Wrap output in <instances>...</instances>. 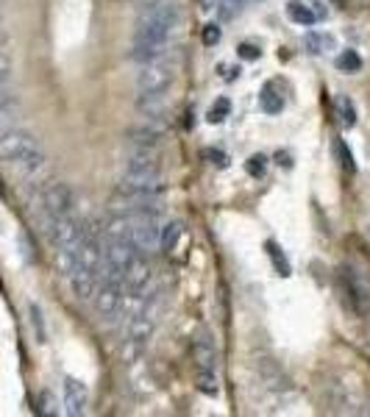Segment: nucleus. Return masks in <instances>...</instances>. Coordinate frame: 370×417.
<instances>
[{"label":"nucleus","instance_id":"nucleus-1","mask_svg":"<svg viewBox=\"0 0 370 417\" xmlns=\"http://www.w3.org/2000/svg\"><path fill=\"white\" fill-rule=\"evenodd\" d=\"M0 162L23 173H37L45 167V150L34 134L23 128H8L6 134H0Z\"/></svg>","mask_w":370,"mask_h":417},{"label":"nucleus","instance_id":"nucleus-2","mask_svg":"<svg viewBox=\"0 0 370 417\" xmlns=\"http://www.w3.org/2000/svg\"><path fill=\"white\" fill-rule=\"evenodd\" d=\"M181 28V8L176 3H153L142 8L134 31V42H170Z\"/></svg>","mask_w":370,"mask_h":417},{"label":"nucleus","instance_id":"nucleus-3","mask_svg":"<svg viewBox=\"0 0 370 417\" xmlns=\"http://www.w3.org/2000/svg\"><path fill=\"white\" fill-rule=\"evenodd\" d=\"M337 281H340V292H342V298H345V306L357 315V318H362V320H368L370 318V278L365 276V270H359L357 265H340V270H337Z\"/></svg>","mask_w":370,"mask_h":417},{"label":"nucleus","instance_id":"nucleus-4","mask_svg":"<svg viewBox=\"0 0 370 417\" xmlns=\"http://www.w3.org/2000/svg\"><path fill=\"white\" fill-rule=\"evenodd\" d=\"M173 81H176V64L167 59H159V61L142 64L137 75V90L139 92H162V90H170Z\"/></svg>","mask_w":370,"mask_h":417},{"label":"nucleus","instance_id":"nucleus-5","mask_svg":"<svg viewBox=\"0 0 370 417\" xmlns=\"http://www.w3.org/2000/svg\"><path fill=\"white\" fill-rule=\"evenodd\" d=\"M40 203H42V214L45 217H67L76 209V192L67 184L56 181V184H47L40 192Z\"/></svg>","mask_w":370,"mask_h":417},{"label":"nucleus","instance_id":"nucleus-6","mask_svg":"<svg viewBox=\"0 0 370 417\" xmlns=\"http://www.w3.org/2000/svg\"><path fill=\"white\" fill-rule=\"evenodd\" d=\"M61 412L70 417H81L87 412V406H90V389H87V384L84 381H78V378H73V375H67L64 378V387H61Z\"/></svg>","mask_w":370,"mask_h":417},{"label":"nucleus","instance_id":"nucleus-7","mask_svg":"<svg viewBox=\"0 0 370 417\" xmlns=\"http://www.w3.org/2000/svg\"><path fill=\"white\" fill-rule=\"evenodd\" d=\"M131 217V242L139 253H150L159 248V226L156 217H145V214H129Z\"/></svg>","mask_w":370,"mask_h":417},{"label":"nucleus","instance_id":"nucleus-8","mask_svg":"<svg viewBox=\"0 0 370 417\" xmlns=\"http://www.w3.org/2000/svg\"><path fill=\"white\" fill-rule=\"evenodd\" d=\"M126 176H162V164L156 147H137L126 156Z\"/></svg>","mask_w":370,"mask_h":417},{"label":"nucleus","instance_id":"nucleus-9","mask_svg":"<svg viewBox=\"0 0 370 417\" xmlns=\"http://www.w3.org/2000/svg\"><path fill=\"white\" fill-rule=\"evenodd\" d=\"M167 137V126L165 120H145L139 126H131L126 128V139L137 147H159L162 139Z\"/></svg>","mask_w":370,"mask_h":417},{"label":"nucleus","instance_id":"nucleus-10","mask_svg":"<svg viewBox=\"0 0 370 417\" xmlns=\"http://www.w3.org/2000/svg\"><path fill=\"white\" fill-rule=\"evenodd\" d=\"M150 278H153V270H150V262L145 259V253H137L129 262V267L123 270V284H126V292L129 295H142L148 289Z\"/></svg>","mask_w":370,"mask_h":417},{"label":"nucleus","instance_id":"nucleus-11","mask_svg":"<svg viewBox=\"0 0 370 417\" xmlns=\"http://www.w3.org/2000/svg\"><path fill=\"white\" fill-rule=\"evenodd\" d=\"M170 95L167 90L162 92H139L137 97V111L145 120H165V114L170 111Z\"/></svg>","mask_w":370,"mask_h":417},{"label":"nucleus","instance_id":"nucleus-12","mask_svg":"<svg viewBox=\"0 0 370 417\" xmlns=\"http://www.w3.org/2000/svg\"><path fill=\"white\" fill-rule=\"evenodd\" d=\"M326 14H328V11H326L321 3H301V0H290V3H287V17H290L295 25H304V28H309V25L326 20Z\"/></svg>","mask_w":370,"mask_h":417},{"label":"nucleus","instance_id":"nucleus-13","mask_svg":"<svg viewBox=\"0 0 370 417\" xmlns=\"http://www.w3.org/2000/svg\"><path fill=\"white\" fill-rule=\"evenodd\" d=\"M192 362L198 370H217V348L209 334L195 337L192 342Z\"/></svg>","mask_w":370,"mask_h":417},{"label":"nucleus","instance_id":"nucleus-14","mask_svg":"<svg viewBox=\"0 0 370 417\" xmlns=\"http://www.w3.org/2000/svg\"><path fill=\"white\" fill-rule=\"evenodd\" d=\"M67 281H70L73 295H76L78 301L90 303V301L95 298V289H97L100 273H90V270H84V267H76V270H73V276L67 278Z\"/></svg>","mask_w":370,"mask_h":417},{"label":"nucleus","instance_id":"nucleus-15","mask_svg":"<svg viewBox=\"0 0 370 417\" xmlns=\"http://www.w3.org/2000/svg\"><path fill=\"white\" fill-rule=\"evenodd\" d=\"M153 328H156V323H153V318H150L148 312L134 315V318L129 320V339H126V342L145 348V345L150 342V337H153Z\"/></svg>","mask_w":370,"mask_h":417},{"label":"nucleus","instance_id":"nucleus-16","mask_svg":"<svg viewBox=\"0 0 370 417\" xmlns=\"http://www.w3.org/2000/svg\"><path fill=\"white\" fill-rule=\"evenodd\" d=\"M129 56H131V61L150 64V61H159V59L170 56V42H134V50Z\"/></svg>","mask_w":370,"mask_h":417},{"label":"nucleus","instance_id":"nucleus-17","mask_svg":"<svg viewBox=\"0 0 370 417\" xmlns=\"http://www.w3.org/2000/svg\"><path fill=\"white\" fill-rule=\"evenodd\" d=\"M181 236H184V226H181L179 220H170V223H167V226H162V231H159V248L170 256V253L179 248Z\"/></svg>","mask_w":370,"mask_h":417},{"label":"nucleus","instance_id":"nucleus-18","mask_svg":"<svg viewBox=\"0 0 370 417\" xmlns=\"http://www.w3.org/2000/svg\"><path fill=\"white\" fill-rule=\"evenodd\" d=\"M304 45H306V50H309L312 56H323V53L337 47V40H334L331 34H326V31H309V34L304 37Z\"/></svg>","mask_w":370,"mask_h":417},{"label":"nucleus","instance_id":"nucleus-19","mask_svg":"<svg viewBox=\"0 0 370 417\" xmlns=\"http://www.w3.org/2000/svg\"><path fill=\"white\" fill-rule=\"evenodd\" d=\"M259 109L265 114H270V117L284 111V97H281V92H276L273 84H265L262 87V92H259Z\"/></svg>","mask_w":370,"mask_h":417},{"label":"nucleus","instance_id":"nucleus-20","mask_svg":"<svg viewBox=\"0 0 370 417\" xmlns=\"http://www.w3.org/2000/svg\"><path fill=\"white\" fill-rule=\"evenodd\" d=\"M334 111H337V120H340L342 128H354L357 126V106H354V100L348 95H337Z\"/></svg>","mask_w":370,"mask_h":417},{"label":"nucleus","instance_id":"nucleus-21","mask_svg":"<svg viewBox=\"0 0 370 417\" xmlns=\"http://www.w3.org/2000/svg\"><path fill=\"white\" fill-rule=\"evenodd\" d=\"M334 64H337L340 73H359V70H362V56H359L357 50H342V53L334 59Z\"/></svg>","mask_w":370,"mask_h":417},{"label":"nucleus","instance_id":"nucleus-22","mask_svg":"<svg viewBox=\"0 0 370 417\" xmlns=\"http://www.w3.org/2000/svg\"><path fill=\"white\" fill-rule=\"evenodd\" d=\"M198 389L203 395L215 398L220 392V387H217V370H198Z\"/></svg>","mask_w":370,"mask_h":417},{"label":"nucleus","instance_id":"nucleus-23","mask_svg":"<svg viewBox=\"0 0 370 417\" xmlns=\"http://www.w3.org/2000/svg\"><path fill=\"white\" fill-rule=\"evenodd\" d=\"M229 114H232V100H229V97H217V100L212 103V109H209L206 120H209L212 126H217V123H223Z\"/></svg>","mask_w":370,"mask_h":417},{"label":"nucleus","instance_id":"nucleus-24","mask_svg":"<svg viewBox=\"0 0 370 417\" xmlns=\"http://www.w3.org/2000/svg\"><path fill=\"white\" fill-rule=\"evenodd\" d=\"M268 156L265 153H253L248 162H245V170H248V176L251 179H265V173H268Z\"/></svg>","mask_w":370,"mask_h":417},{"label":"nucleus","instance_id":"nucleus-25","mask_svg":"<svg viewBox=\"0 0 370 417\" xmlns=\"http://www.w3.org/2000/svg\"><path fill=\"white\" fill-rule=\"evenodd\" d=\"M37 412H40V415H45V417L59 415V401H56V395H53V392H47V389L40 392V398H37Z\"/></svg>","mask_w":370,"mask_h":417},{"label":"nucleus","instance_id":"nucleus-26","mask_svg":"<svg viewBox=\"0 0 370 417\" xmlns=\"http://www.w3.org/2000/svg\"><path fill=\"white\" fill-rule=\"evenodd\" d=\"M28 315H31V325H34V334H37V339L40 342H45V320H42V309L37 306V303H31L28 306Z\"/></svg>","mask_w":370,"mask_h":417},{"label":"nucleus","instance_id":"nucleus-27","mask_svg":"<svg viewBox=\"0 0 370 417\" xmlns=\"http://www.w3.org/2000/svg\"><path fill=\"white\" fill-rule=\"evenodd\" d=\"M268 253H270V259H273V265H276L278 276H290V262L284 259V253L278 250L276 242H268Z\"/></svg>","mask_w":370,"mask_h":417},{"label":"nucleus","instance_id":"nucleus-28","mask_svg":"<svg viewBox=\"0 0 370 417\" xmlns=\"http://www.w3.org/2000/svg\"><path fill=\"white\" fill-rule=\"evenodd\" d=\"M203 159H209V164H212V167H217V170H226V167H229V156H226L223 150L206 147V150H203Z\"/></svg>","mask_w":370,"mask_h":417},{"label":"nucleus","instance_id":"nucleus-29","mask_svg":"<svg viewBox=\"0 0 370 417\" xmlns=\"http://www.w3.org/2000/svg\"><path fill=\"white\" fill-rule=\"evenodd\" d=\"M220 37H223V31H220V25H215V23H209L206 28H203V45L206 47H215L220 42Z\"/></svg>","mask_w":370,"mask_h":417},{"label":"nucleus","instance_id":"nucleus-30","mask_svg":"<svg viewBox=\"0 0 370 417\" xmlns=\"http://www.w3.org/2000/svg\"><path fill=\"white\" fill-rule=\"evenodd\" d=\"M337 153H340V159H342V170H348V173H357V164H354V156H351V150L345 147V142H342V139L337 142Z\"/></svg>","mask_w":370,"mask_h":417},{"label":"nucleus","instance_id":"nucleus-31","mask_svg":"<svg viewBox=\"0 0 370 417\" xmlns=\"http://www.w3.org/2000/svg\"><path fill=\"white\" fill-rule=\"evenodd\" d=\"M11 70H14V64H11V56L6 53V50H0V87L11 78Z\"/></svg>","mask_w":370,"mask_h":417},{"label":"nucleus","instance_id":"nucleus-32","mask_svg":"<svg viewBox=\"0 0 370 417\" xmlns=\"http://www.w3.org/2000/svg\"><path fill=\"white\" fill-rule=\"evenodd\" d=\"M237 53H239V59H245V61H253V59L262 56V50L256 45H251V42H242V45L237 47Z\"/></svg>","mask_w":370,"mask_h":417},{"label":"nucleus","instance_id":"nucleus-33","mask_svg":"<svg viewBox=\"0 0 370 417\" xmlns=\"http://www.w3.org/2000/svg\"><path fill=\"white\" fill-rule=\"evenodd\" d=\"M17 103V97L11 90H6V87H0V111H6V109H11Z\"/></svg>","mask_w":370,"mask_h":417},{"label":"nucleus","instance_id":"nucleus-34","mask_svg":"<svg viewBox=\"0 0 370 417\" xmlns=\"http://www.w3.org/2000/svg\"><path fill=\"white\" fill-rule=\"evenodd\" d=\"M217 0H201V8H212Z\"/></svg>","mask_w":370,"mask_h":417},{"label":"nucleus","instance_id":"nucleus-35","mask_svg":"<svg viewBox=\"0 0 370 417\" xmlns=\"http://www.w3.org/2000/svg\"><path fill=\"white\" fill-rule=\"evenodd\" d=\"M6 42H8V37H6V34H3V31H0V47L6 45Z\"/></svg>","mask_w":370,"mask_h":417},{"label":"nucleus","instance_id":"nucleus-36","mask_svg":"<svg viewBox=\"0 0 370 417\" xmlns=\"http://www.w3.org/2000/svg\"><path fill=\"white\" fill-rule=\"evenodd\" d=\"M334 3H342V0H334Z\"/></svg>","mask_w":370,"mask_h":417}]
</instances>
